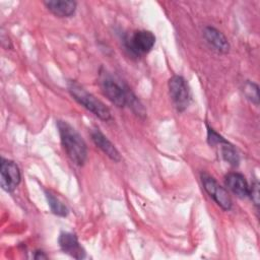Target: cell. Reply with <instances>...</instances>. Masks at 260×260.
I'll list each match as a JSON object with an SVG mask.
<instances>
[{
  "mask_svg": "<svg viewBox=\"0 0 260 260\" xmlns=\"http://www.w3.org/2000/svg\"><path fill=\"white\" fill-rule=\"evenodd\" d=\"M251 200L253 201L254 205L258 208L259 206V183L257 181H254L251 186H249V195Z\"/></svg>",
  "mask_w": 260,
  "mask_h": 260,
  "instance_id": "16",
  "label": "cell"
},
{
  "mask_svg": "<svg viewBox=\"0 0 260 260\" xmlns=\"http://www.w3.org/2000/svg\"><path fill=\"white\" fill-rule=\"evenodd\" d=\"M154 43V35L149 30L141 29L136 30L129 39H127L126 46L132 53L136 55H142L148 53L153 48Z\"/></svg>",
  "mask_w": 260,
  "mask_h": 260,
  "instance_id": "7",
  "label": "cell"
},
{
  "mask_svg": "<svg viewBox=\"0 0 260 260\" xmlns=\"http://www.w3.org/2000/svg\"><path fill=\"white\" fill-rule=\"evenodd\" d=\"M34 257H35V259H42V258L46 259V258H47V255H45L44 252H42V251H37Z\"/></svg>",
  "mask_w": 260,
  "mask_h": 260,
  "instance_id": "17",
  "label": "cell"
},
{
  "mask_svg": "<svg viewBox=\"0 0 260 260\" xmlns=\"http://www.w3.org/2000/svg\"><path fill=\"white\" fill-rule=\"evenodd\" d=\"M243 92L248 100L253 104L258 106L259 104V94H258V85L252 81L247 80L243 86Z\"/></svg>",
  "mask_w": 260,
  "mask_h": 260,
  "instance_id": "15",
  "label": "cell"
},
{
  "mask_svg": "<svg viewBox=\"0 0 260 260\" xmlns=\"http://www.w3.org/2000/svg\"><path fill=\"white\" fill-rule=\"evenodd\" d=\"M224 183L237 196L244 198L249 195V185L243 175L239 173H230L225 176Z\"/></svg>",
  "mask_w": 260,
  "mask_h": 260,
  "instance_id": "12",
  "label": "cell"
},
{
  "mask_svg": "<svg viewBox=\"0 0 260 260\" xmlns=\"http://www.w3.org/2000/svg\"><path fill=\"white\" fill-rule=\"evenodd\" d=\"M46 197L48 200V204L52 210V212L58 216H66L68 214L67 206L51 191L46 190Z\"/></svg>",
  "mask_w": 260,
  "mask_h": 260,
  "instance_id": "14",
  "label": "cell"
},
{
  "mask_svg": "<svg viewBox=\"0 0 260 260\" xmlns=\"http://www.w3.org/2000/svg\"><path fill=\"white\" fill-rule=\"evenodd\" d=\"M206 42L218 53L225 54L230 51V43L225 36L212 26H206L203 31Z\"/></svg>",
  "mask_w": 260,
  "mask_h": 260,
  "instance_id": "9",
  "label": "cell"
},
{
  "mask_svg": "<svg viewBox=\"0 0 260 260\" xmlns=\"http://www.w3.org/2000/svg\"><path fill=\"white\" fill-rule=\"evenodd\" d=\"M20 171L17 165L9 159L1 158L0 184L4 191L12 192L20 183Z\"/></svg>",
  "mask_w": 260,
  "mask_h": 260,
  "instance_id": "6",
  "label": "cell"
},
{
  "mask_svg": "<svg viewBox=\"0 0 260 260\" xmlns=\"http://www.w3.org/2000/svg\"><path fill=\"white\" fill-rule=\"evenodd\" d=\"M61 250L75 259H83L85 251L78 242L77 237L72 233H61L58 239Z\"/></svg>",
  "mask_w": 260,
  "mask_h": 260,
  "instance_id": "8",
  "label": "cell"
},
{
  "mask_svg": "<svg viewBox=\"0 0 260 260\" xmlns=\"http://www.w3.org/2000/svg\"><path fill=\"white\" fill-rule=\"evenodd\" d=\"M218 146H220V152H221V156L222 158L228 161L230 165L236 167L239 165L240 162V156L238 154V151L236 150V148L234 147V145H232L228 140H225L223 137L220 139V141L216 144Z\"/></svg>",
  "mask_w": 260,
  "mask_h": 260,
  "instance_id": "13",
  "label": "cell"
},
{
  "mask_svg": "<svg viewBox=\"0 0 260 260\" xmlns=\"http://www.w3.org/2000/svg\"><path fill=\"white\" fill-rule=\"evenodd\" d=\"M44 4L54 15L61 18L72 16L77 6V3L75 1L65 0H49L45 1Z\"/></svg>",
  "mask_w": 260,
  "mask_h": 260,
  "instance_id": "11",
  "label": "cell"
},
{
  "mask_svg": "<svg viewBox=\"0 0 260 260\" xmlns=\"http://www.w3.org/2000/svg\"><path fill=\"white\" fill-rule=\"evenodd\" d=\"M91 139L93 143L112 160L114 161H120L121 155L118 149L115 147V145L99 130V129H92L91 133Z\"/></svg>",
  "mask_w": 260,
  "mask_h": 260,
  "instance_id": "10",
  "label": "cell"
},
{
  "mask_svg": "<svg viewBox=\"0 0 260 260\" xmlns=\"http://www.w3.org/2000/svg\"><path fill=\"white\" fill-rule=\"evenodd\" d=\"M169 91L177 111H185L191 101L190 89L185 78L180 75H174L171 77L169 80Z\"/></svg>",
  "mask_w": 260,
  "mask_h": 260,
  "instance_id": "3",
  "label": "cell"
},
{
  "mask_svg": "<svg viewBox=\"0 0 260 260\" xmlns=\"http://www.w3.org/2000/svg\"><path fill=\"white\" fill-rule=\"evenodd\" d=\"M201 181L204 190L210 197H212L218 206H220L223 210H230L232 208L233 202L228 191L221 187L214 178L206 173H202Z\"/></svg>",
  "mask_w": 260,
  "mask_h": 260,
  "instance_id": "4",
  "label": "cell"
},
{
  "mask_svg": "<svg viewBox=\"0 0 260 260\" xmlns=\"http://www.w3.org/2000/svg\"><path fill=\"white\" fill-rule=\"evenodd\" d=\"M100 83L104 94L111 103L119 108H123L127 105L128 89H125L106 73L102 74Z\"/></svg>",
  "mask_w": 260,
  "mask_h": 260,
  "instance_id": "5",
  "label": "cell"
},
{
  "mask_svg": "<svg viewBox=\"0 0 260 260\" xmlns=\"http://www.w3.org/2000/svg\"><path fill=\"white\" fill-rule=\"evenodd\" d=\"M67 87L71 96L94 116L103 121H109L112 118L110 109L103 102L98 100L94 95L82 87L78 82L70 80L68 81Z\"/></svg>",
  "mask_w": 260,
  "mask_h": 260,
  "instance_id": "2",
  "label": "cell"
},
{
  "mask_svg": "<svg viewBox=\"0 0 260 260\" xmlns=\"http://www.w3.org/2000/svg\"><path fill=\"white\" fill-rule=\"evenodd\" d=\"M57 128L68 157L75 165L83 166L87 158V147L80 134L66 121H57Z\"/></svg>",
  "mask_w": 260,
  "mask_h": 260,
  "instance_id": "1",
  "label": "cell"
}]
</instances>
